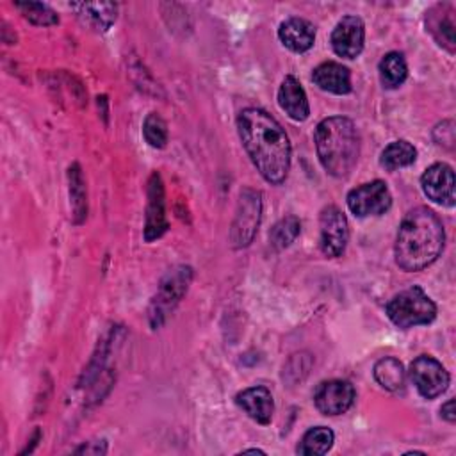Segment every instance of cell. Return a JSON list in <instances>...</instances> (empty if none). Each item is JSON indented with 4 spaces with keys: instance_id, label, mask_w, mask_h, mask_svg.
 Returning <instances> with one entry per match:
<instances>
[{
    "instance_id": "6da1fadb",
    "label": "cell",
    "mask_w": 456,
    "mask_h": 456,
    "mask_svg": "<svg viewBox=\"0 0 456 456\" xmlns=\"http://www.w3.org/2000/svg\"><path fill=\"white\" fill-rule=\"evenodd\" d=\"M244 150L269 183H281L290 169V141L281 125L264 109L248 107L237 118Z\"/></svg>"
},
{
    "instance_id": "7a4b0ae2",
    "label": "cell",
    "mask_w": 456,
    "mask_h": 456,
    "mask_svg": "<svg viewBox=\"0 0 456 456\" xmlns=\"http://www.w3.org/2000/svg\"><path fill=\"white\" fill-rule=\"evenodd\" d=\"M445 232L428 207L411 208L401 221L395 239V262L404 271H422L442 253Z\"/></svg>"
},
{
    "instance_id": "3957f363",
    "label": "cell",
    "mask_w": 456,
    "mask_h": 456,
    "mask_svg": "<svg viewBox=\"0 0 456 456\" xmlns=\"http://www.w3.org/2000/svg\"><path fill=\"white\" fill-rule=\"evenodd\" d=\"M319 162L331 176H347L358 162L360 137L354 123L344 116L322 119L315 128Z\"/></svg>"
},
{
    "instance_id": "277c9868",
    "label": "cell",
    "mask_w": 456,
    "mask_h": 456,
    "mask_svg": "<svg viewBox=\"0 0 456 456\" xmlns=\"http://www.w3.org/2000/svg\"><path fill=\"white\" fill-rule=\"evenodd\" d=\"M387 315L397 328L408 330L429 324L436 317V305L419 285H413L387 303Z\"/></svg>"
},
{
    "instance_id": "5b68a950",
    "label": "cell",
    "mask_w": 456,
    "mask_h": 456,
    "mask_svg": "<svg viewBox=\"0 0 456 456\" xmlns=\"http://www.w3.org/2000/svg\"><path fill=\"white\" fill-rule=\"evenodd\" d=\"M191 280L192 269L187 265H178L162 278L159 290L150 305V322L153 328L160 326L166 315L178 305V301L187 292Z\"/></svg>"
},
{
    "instance_id": "8992f818",
    "label": "cell",
    "mask_w": 456,
    "mask_h": 456,
    "mask_svg": "<svg viewBox=\"0 0 456 456\" xmlns=\"http://www.w3.org/2000/svg\"><path fill=\"white\" fill-rule=\"evenodd\" d=\"M262 219V194L253 189L240 192L235 217L230 228V240L233 248H246L255 239Z\"/></svg>"
},
{
    "instance_id": "52a82bcc",
    "label": "cell",
    "mask_w": 456,
    "mask_h": 456,
    "mask_svg": "<svg viewBox=\"0 0 456 456\" xmlns=\"http://www.w3.org/2000/svg\"><path fill=\"white\" fill-rule=\"evenodd\" d=\"M410 379L424 399H435L449 387V372L429 354H420L410 363Z\"/></svg>"
},
{
    "instance_id": "ba28073f",
    "label": "cell",
    "mask_w": 456,
    "mask_h": 456,
    "mask_svg": "<svg viewBox=\"0 0 456 456\" xmlns=\"http://www.w3.org/2000/svg\"><path fill=\"white\" fill-rule=\"evenodd\" d=\"M349 240V223L344 212L328 205L321 210L319 216V246L326 256H340Z\"/></svg>"
},
{
    "instance_id": "9c48e42d",
    "label": "cell",
    "mask_w": 456,
    "mask_h": 456,
    "mask_svg": "<svg viewBox=\"0 0 456 456\" xmlns=\"http://www.w3.org/2000/svg\"><path fill=\"white\" fill-rule=\"evenodd\" d=\"M346 201L356 217L381 216L390 208L392 194L383 180H374L349 191Z\"/></svg>"
},
{
    "instance_id": "30bf717a",
    "label": "cell",
    "mask_w": 456,
    "mask_h": 456,
    "mask_svg": "<svg viewBox=\"0 0 456 456\" xmlns=\"http://www.w3.org/2000/svg\"><path fill=\"white\" fill-rule=\"evenodd\" d=\"M354 387L346 379H330L322 381L314 394L315 408L322 415H342L346 413L354 401Z\"/></svg>"
},
{
    "instance_id": "8fae6325",
    "label": "cell",
    "mask_w": 456,
    "mask_h": 456,
    "mask_svg": "<svg viewBox=\"0 0 456 456\" xmlns=\"http://www.w3.org/2000/svg\"><path fill=\"white\" fill-rule=\"evenodd\" d=\"M420 185L424 194L444 207L454 205V171L445 162H436L429 166L420 176Z\"/></svg>"
},
{
    "instance_id": "7c38bea8",
    "label": "cell",
    "mask_w": 456,
    "mask_h": 456,
    "mask_svg": "<svg viewBox=\"0 0 456 456\" xmlns=\"http://www.w3.org/2000/svg\"><path fill=\"white\" fill-rule=\"evenodd\" d=\"M365 27L358 16H344L331 32V48L338 57L354 59L362 53Z\"/></svg>"
},
{
    "instance_id": "4fadbf2b",
    "label": "cell",
    "mask_w": 456,
    "mask_h": 456,
    "mask_svg": "<svg viewBox=\"0 0 456 456\" xmlns=\"http://www.w3.org/2000/svg\"><path fill=\"white\" fill-rule=\"evenodd\" d=\"M167 230L166 219V200H164V183L159 173H151L148 180V205H146V223H144V239L148 242L159 239Z\"/></svg>"
},
{
    "instance_id": "5bb4252c",
    "label": "cell",
    "mask_w": 456,
    "mask_h": 456,
    "mask_svg": "<svg viewBox=\"0 0 456 456\" xmlns=\"http://www.w3.org/2000/svg\"><path fill=\"white\" fill-rule=\"evenodd\" d=\"M235 403L258 424H269L274 411V401L267 387H249L235 395Z\"/></svg>"
},
{
    "instance_id": "9a60e30c",
    "label": "cell",
    "mask_w": 456,
    "mask_h": 456,
    "mask_svg": "<svg viewBox=\"0 0 456 456\" xmlns=\"http://www.w3.org/2000/svg\"><path fill=\"white\" fill-rule=\"evenodd\" d=\"M426 27L436 43L449 52H454V9L449 4H438L426 12Z\"/></svg>"
},
{
    "instance_id": "2e32d148",
    "label": "cell",
    "mask_w": 456,
    "mask_h": 456,
    "mask_svg": "<svg viewBox=\"0 0 456 456\" xmlns=\"http://www.w3.org/2000/svg\"><path fill=\"white\" fill-rule=\"evenodd\" d=\"M278 37L290 52L303 53L314 46L315 27L305 18H289L280 23Z\"/></svg>"
},
{
    "instance_id": "e0dca14e",
    "label": "cell",
    "mask_w": 456,
    "mask_h": 456,
    "mask_svg": "<svg viewBox=\"0 0 456 456\" xmlns=\"http://www.w3.org/2000/svg\"><path fill=\"white\" fill-rule=\"evenodd\" d=\"M77 18L94 32H105L118 18V5L114 2H84L71 4Z\"/></svg>"
},
{
    "instance_id": "ac0fdd59",
    "label": "cell",
    "mask_w": 456,
    "mask_h": 456,
    "mask_svg": "<svg viewBox=\"0 0 456 456\" xmlns=\"http://www.w3.org/2000/svg\"><path fill=\"white\" fill-rule=\"evenodd\" d=\"M278 103L281 110L294 121H305L310 114V105L306 100V93L299 80L292 75L285 77L278 89Z\"/></svg>"
},
{
    "instance_id": "d6986e66",
    "label": "cell",
    "mask_w": 456,
    "mask_h": 456,
    "mask_svg": "<svg viewBox=\"0 0 456 456\" xmlns=\"http://www.w3.org/2000/svg\"><path fill=\"white\" fill-rule=\"evenodd\" d=\"M312 80L319 89L333 94H347L353 89L349 69L333 61L319 64L312 73Z\"/></svg>"
},
{
    "instance_id": "ffe728a7",
    "label": "cell",
    "mask_w": 456,
    "mask_h": 456,
    "mask_svg": "<svg viewBox=\"0 0 456 456\" xmlns=\"http://www.w3.org/2000/svg\"><path fill=\"white\" fill-rule=\"evenodd\" d=\"M372 374H374V379L378 381V385L390 392L401 390L404 385V378H406V370H404L403 363L394 356H385V358L378 360L372 369Z\"/></svg>"
},
{
    "instance_id": "44dd1931",
    "label": "cell",
    "mask_w": 456,
    "mask_h": 456,
    "mask_svg": "<svg viewBox=\"0 0 456 456\" xmlns=\"http://www.w3.org/2000/svg\"><path fill=\"white\" fill-rule=\"evenodd\" d=\"M379 80L387 89H395L404 84L408 77V66L404 55L399 52H388L378 64Z\"/></svg>"
},
{
    "instance_id": "7402d4cb",
    "label": "cell",
    "mask_w": 456,
    "mask_h": 456,
    "mask_svg": "<svg viewBox=\"0 0 456 456\" xmlns=\"http://www.w3.org/2000/svg\"><path fill=\"white\" fill-rule=\"evenodd\" d=\"M333 442H335L333 431L330 428H326V426H317V428L308 429L303 435L301 442L296 447V452L303 454V456L326 454L331 449Z\"/></svg>"
},
{
    "instance_id": "603a6c76",
    "label": "cell",
    "mask_w": 456,
    "mask_h": 456,
    "mask_svg": "<svg viewBox=\"0 0 456 456\" xmlns=\"http://www.w3.org/2000/svg\"><path fill=\"white\" fill-rule=\"evenodd\" d=\"M415 157H417V150L413 148V144H410L408 141L404 139H399V141H394L390 142L383 151H381V157H379V164L388 169V171H395L399 167H406L410 164L415 162Z\"/></svg>"
},
{
    "instance_id": "cb8c5ba5",
    "label": "cell",
    "mask_w": 456,
    "mask_h": 456,
    "mask_svg": "<svg viewBox=\"0 0 456 456\" xmlns=\"http://www.w3.org/2000/svg\"><path fill=\"white\" fill-rule=\"evenodd\" d=\"M301 232V223L296 216H285L281 217L269 232V242L274 249H285L287 246H290L296 237Z\"/></svg>"
},
{
    "instance_id": "d4e9b609",
    "label": "cell",
    "mask_w": 456,
    "mask_h": 456,
    "mask_svg": "<svg viewBox=\"0 0 456 456\" xmlns=\"http://www.w3.org/2000/svg\"><path fill=\"white\" fill-rule=\"evenodd\" d=\"M69 176V198L73 203V212H75V223H82L87 212V201H86V187H84V178L80 173L78 164H73L68 169Z\"/></svg>"
},
{
    "instance_id": "484cf974",
    "label": "cell",
    "mask_w": 456,
    "mask_h": 456,
    "mask_svg": "<svg viewBox=\"0 0 456 456\" xmlns=\"http://www.w3.org/2000/svg\"><path fill=\"white\" fill-rule=\"evenodd\" d=\"M14 5L34 25L48 27V25H55L59 21V16L55 14V11L52 7H48L46 4H41V2H16Z\"/></svg>"
},
{
    "instance_id": "4316f807",
    "label": "cell",
    "mask_w": 456,
    "mask_h": 456,
    "mask_svg": "<svg viewBox=\"0 0 456 456\" xmlns=\"http://www.w3.org/2000/svg\"><path fill=\"white\" fill-rule=\"evenodd\" d=\"M142 134L151 148H164L167 142V125L157 112H150L146 116L142 123Z\"/></svg>"
},
{
    "instance_id": "83f0119b",
    "label": "cell",
    "mask_w": 456,
    "mask_h": 456,
    "mask_svg": "<svg viewBox=\"0 0 456 456\" xmlns=\"http://www.w3.org/2000/svg\"><path fill=\"white\" fill-rule=\"evenodd\" d=\"M75 452H84V454H105L107 452V444L102 442H86L84 445H80L78 449H75Z\"/></svg>"
},
{
    "instance_id": "f1b7e54d",
    "label": "cell",
    "mask_w": 456,
    "mask_h": 456,
    "mask_svg": "<svg viewBox=\"0 0 456 456\" xmlns=\"http://www.w3.org/2000/svg\"><path fill=\"white\" fill-rule=\"evenodd\" d=\"M440 413L442 417L447 420V422H454L456 420V411H454V399H447L442 408H440Z\"/></svg>"
},
{
    "instance_id": "f546056e",
    "label": "cell",
    "mask_w": 456,
    "mask_h": 456,
    "mask_svg": "<svg viewBox=\"0 0 456 456\" xmlns=\"http://www.w3.org/2000/svg\"><path fill=\"white\" fill-rule=\"evenodd\" d=\"M242 452H258V454H265L262 449H244Z\"/></svg>"
}]
</instances>
